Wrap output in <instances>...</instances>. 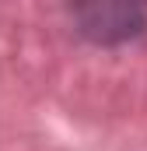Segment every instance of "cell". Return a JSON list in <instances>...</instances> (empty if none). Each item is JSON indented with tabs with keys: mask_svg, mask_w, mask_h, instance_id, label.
<instances>
[{
	"mask_svg": "<svg viewBox=\"0 0 147 151\" xmlns=\"http://www.w3.org/2000/svg\"><path fill=\"white\" fill-rule=\"evenodd\" d=\"M84 14V32L98 42H119V39L137 35L140 28V11L137 7H88Z\"/></svg>",
	"mask_w": 147,
	"mask_h": 151,
	"instance_id": "obj_1",
	"label": "cell"
}]
</instances>
